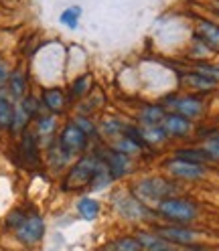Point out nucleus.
<instances>
[{
  "instance_id": "5",
  "label": "nucleus",
  "mask_w": 219,
  "mask_h": 251,
  "mask_svg": "<svg viewBox=\"0 0 219 251\" xmlns=\"http://www.w3.org/2000/svg\"><path fill=\"white\" fill-rule=\"evenodd\" d=\"M161 105L166 109V112H175L191 122H197L203 118V114L207 112V101L203 96H197V93H168L161 100Z\"/></svg>"
},
{
  "instance_id": "18",
  "label": "nucleus",
  "mask_w": 219,
  "mask_h": 251,
  "mask_svg": "<svg viewBox=\"0 0 219 251\" xmlns=\"http://www.w3.org/2000/svg\"><path fill=\"white\" fill-rule=\"evenodd\" d=\"M166 114H168V112L161 105V101L146 103V105H142V107H140L138 112H136L134 122H136L138 126H142V128H148V126H161Z\"/></svg>"
},
{
  "instance_id": "13",
  "label": "nucleus",
  "mask_w": 219,
  "mask_h": 251,
  "mask_svg": "<svg viewBox=\"0 0 219 251\" xmlns=\"http://www.w3.org/2000/svg\"><path fill=\"white\" fill-rule=\"evenodd\" d=\"M132 235H134V239L140 243L142 251H179V247H175L164 237H161L152 227H134Z\"/></svg>"
},
{
  "instance_id": "28",
  "label": "nucleus",
  "mask_w": 219,
  "mask_h": 251,
  "mask_svg": "<svg viewBox=\"0 0 219 251\" xmlns=\"http://www.w3.org/2000/svg\"><path fill=\"white\" fill-rule=\"evenodd\" d=\"M140 130H142V138L150 150L168 144V136L163 130V126H148V128H142V126H140Z\"/></svg>"
},
{
  "instance_id": "25",
  "label": "nucleus",
  "mask_w": 219,
  "mask_h": 251,
  "mask_svg": "<svg viewBox=\"0 0 219 251\" xmlns=\"http://www.w3.org/2000/svg\"><path fill=\"white\" fill-rule=\"evenodd\" d=\"M14 107H17V103L12 101V98L8 96V91L0 89V130L10 132L12 118H14Z\"/></svg>"
},
{
  "instance_id": "14",
  "label": "nucleus",
  "mask_w": 219,
  "mask_h": 251,
  "mask_svg": "<svg viewBox=\"0 0 219 251\" xmlns=\"http://www.w3.org/2000/svg\"><path fill=\"white\" fill-rule=\"evenodd\" d=\"M126 124H128V120H124L118 114H106L98 122V138H102L106 144H110L112 140H116L124 134Z\"/></svg>"
},
{
  "instance_id": "22",
  "label": "nucleus",
  "mask_w": 219,
  "mask_h": 251,
  "mask_svg": "<svg viewBox=\"0 0 219 251\" xmlns=\"http://www.w3.org/2000/svg\"><path fill=\"white\" fill-rule=\"evenodd\" d=\"M173 156H175V158H181V160H187V162H193V164L211 166L209 156L205 154V150H203L201 146H181V148H175Z\"/></svg>"
},
{
  "instance_id": "10",
  "label": "nucleus",
  "mask_w": 219,
  "mask_h": 251,
  "mask_svg": "<svg viewBox=\"0 0 219 251\" xmlns=\"http://www.w3.org/2000/svg\"><path fill=\"white\" fill-rule=\"evenodd\" d=\"M14 237H17V241L25 247H33L37 243L43 241L45 237V219L41 213L37 211H28L23 225L14 231Z\"/></svg>"
},
{
  "instance_id": "17",
  "label": "nucleus",
  "mask_w": 219,
  "mask_h": 251,
  "mask_svg": "<svg viewBox=\"0 0 219 251\" xmlns=\"http://www.w3.org/2000/svg\"><path fill=\"white\" fill-rule=\"evenodd\" d=\"M39 138L33 130H25L21 134V144H19V154H21V158L27 162V164H37L39 158H41V148H39Z\"/></svg>"
},
{
  "instance_id": "29",
  "label": "nucleus",
  "mask_w": 219,
  "mask_h": 251,
  "mask_svg": "<svg viewBox=\"0 0 219 251\" xmlns=\"http://www.w3.org/2000/svg\"><path fill=\"white\" fill-rule=\"evenodd\" d=\"M213 55H215V53L209 49V47L193 35V39H191V43H189V49H187V57H189V61H193V63L211 61Z\"/></svg>"
},
{
  "instance_id": "1",
  "label": "nucleus",
  "mask_w": 219,
  "mask_h": 251,
  "mask_svg": "<svg viewBox=\"0 0 219 251\" xmlns=\"http://www.w3.org/2000/svg\"><path fill=\"white\" fill-rule=\"evenodd\" d=\"M110 201H112V209L116 211L118 219H122L124 223H128L132 227H150L154 223H159L156 211L140 201L130 191V186L116 188L112 197H110Z\"/></svg>"
},
{
  "instance_id": "34",
  "label": "nucleus",
  "mask_w": 219,
  "mask_h": 251,
  "mask_svg": "<svg viewBox=\"0 0 219 251\" xmlns=\"http://www.w3.org/2000/svg\"><path fill=\"white\" fill-rule=\"evenodd\" d=\"M80 17H82V8L80 6H69V8H65L63 12H61L59 21L67 28H77V25H80Z\"/></svg>"
},
{
  "instance_id": "26",
  "label": "nucleus",
  "mask_w": 219,
  "mask_h": 251,
  "mask_svg": "<svg viewBox=\"0 0 219 251\" xmlns=\"http://www.w3.org/2000/svg\"><path fill=\"white\" fill-rule=\"evenodd\" d=\"M100 251H142L140 243L134 239V235H118L112 237L108 243H104V247Z\"/></svg>"
},
{
  "instance_id": "35",
  "label": "nucleus",
  "mask_w": 219,
  "mask_h": 251,
  "mask_svg": "<svg viewBox=\"0 0 219 251\" xmlns=\"http://www.w3.org/2000/svg\"><path fill=\"white\" fill-rule=\"evenodd\" d=\"M27 213H28V211H25V209H21V207L12 209V211L6 215V219H4V225H6V229H10L12 233L17 231V229L23 225V221H25Z\"/></svg>"
},
{
  "instance_id": "4",
  "label": "nucleus",
  "mask_w": 219,
  "mask_h": 251,
  "mask_svg": "<svg viewBox=\"0 0 219 251\" xmlns=\"http://www.w3.org/2000/svg\"><path fill=\"white\" fill-rule=\"evenodd\" d=\"M156 233L164 237L168 243H173L175 247L183 249L195 243H209L213 239V233L201 229L197 225H170V223H154L150 225Z\"/></svg>"
},
{
  "instance_id": "8",
  "label": "nucleus",
  "mask_w": 219,
  "mask_h": 251,
  "mask_svg": "<svg viewBox=\"0 0 219 251\" xmlns=\"http://www.w3.org/2000/svg\"><path fill=\"white\" fill-rule=\"evenodd\" d=\"M55 142H57V146L63 150L69 158H80L82 154H85V150L89 148V142L91 140L77 128V126L73 124V122H67L63 128H61V132H59V136L55 138Z\"/></svg>"
},
{
  "instance_id": "19",
  "label": "nucleus",
  "mask_w": 219,
  "mask_h": 251,
  "mask_svg": "<svg viewBox=\"0 0 219 251\" xmlns=\"http://www.w3.org/2000/svg\"><path fill=\"white\" fill-rule=\"evenodd\" d=\"M6 91L14 103H19L23 98L28 96V77H27V71L23 67L12 69V73L8 77V83H6Z\"/></svg>"
},
{
  "instance_id": "20",
  "label": "nucleus",
  "mask_w": 219,
  "mask_h": 251,
  "mask_svg": "<svg viewBox=\"0 0 219 251\" xmlns=\"http://www.w3.org/2000/svg\"><path fill=\"white\" fill-rule=\"evenodd\" d=\"M91 91H93V75L91 73H82L71 81L67 100L69 101H82L89 96Z\"/></svg>"
},
{
  "instance_id": "24",
  "label": "nucleus",
  "mask_w": 219,
  "mask_h": 251,
  "mask_svg": "<svg viewBox=\"0 0 219 251\" xmlns=\"http://www.w3.org/2000/svg\"><path fill=\"white\" fill-rule=\"evenodd\" d=\"M96 154H98V152H96ZM98 158H100V156H98ZM114 182H116V178L112 176V172H110L108 166L100 160L96 172H93V176H91V180H89V184H87V191H104V188L112 186Z\"/></svg>"
},
{
  "instance_id": "12",
  "label": "nucleus",
  "mask_w": 219,
  "mask_h": 251,
  "mask_svg": "<svg viewBox=\"0 0 219 251\" xmlns=\"http://www.w3.org/2000/svg\"><path fill=\"white\" fill-rule=\"evenodd\" d=\"M161 126L168 136V142H173V140H187L195 132V122L187 120V118H183L175 112H168Z\"/></svg>"
},
{
  "instance_id": "32",
  "label": "nucleus",
  "mask_w": 219,
  "mask_h": 251,
  "mask_svg": "<svg viewBox=\"0 0 219 251\" xmlns=\"http://www.w3.org/2000/svg\"><path fill=\"white\" fill-rule=\"evenodd\" d=\"M199 146L205 150V154L209 156L211 164H219V138H217V130L211 136H207L205 140H201Z\"/></svg>"
},
{
  "instance_id": "33",
  "label": "nucleus",
  "mask_w": 219,
  "mask_h": 251,
  "mask_svg": "<svg viewBox=\"0 0 219 251\" xmlns=\"http://www.w3.org/2000/svg\"><path fill=\"white\" fill-rule=\"evenodd\" d=\"M191 69L219 83V63H213V61H199V63H193Z\"/></svg>"
},
{
  "instance_id": "36",
  "label": "nucleus",
  "mask_w": 219,
  "mask_h": 251,
  "mask_svg": "<svg viewBox=\"0 0 219 251\" xmlns=\"http://www.w3.org/2000/svg\"><path fill=\"white\" fill-rule=\"evenodd\" d=\"M12 69L8 65V61L4 57H0V89H6V83H8V77H10Z\"/></svg>"
},
{
  "instance_id": "37",
  "label": "nucleus",
  "mask_w": 219,
  "mask_h": 251,
  "mask_svg": "<svg viewBox=\"0 0 219 251\" xmlns=\"http://www.w3.org/2000/svg\"><path fill=\"white\" fill-rule=\"evenodd\" d=\"M217 138H219V130H217Z\"/></svg>"
},
{
  "instance_id": "7",
  "label": "nucleus",
  "mask_w": 219,
  "mask_h": 251,
  "mask_svg": "<svg viewBox=\"0 0 219 251\" xmlns=\"http://www.w3.org/2000/svg\"><path fill=\"white\" fill-rule=\"evenodd\" d=\"M163 170L166 176L175 178L177 182H199V180H205L211 175V166L193 164V162L175 158V156H170V158L164 160Z\"/></svg>"
},
{
  "instance_id": "9",
  "label": "nucleus",
  "mask_w": 219,
  "mask_h": 251,
  "mask_svg": "<svg viewBox=\"0 0 219 251\" xmlns=\"http://www.w3.org/2000/svg\"><path fill=\"white\" fill-rule=\"evenodd\" d=\"M96 152L100 156V160L108 166V170L112 172V176L116 178V182L130 176L134 172V168H136V158H130V156H126V154H120L114 148H110L108 144L96 148Z\"/></svg>"
},
{
  "instance_id": "31",
  "label": "nucleus",
  "mask_w": 219,
  "mask_h": 251,
  "mask_svg": "<svg viewBox=\"0 0 219 251\" xmlns=\"http://www.w3.org/2000/svg\"><path fill=\"white\" fill-rule=\"evenodd\" d=\"M77 128H80L89 140H93V138H98V122L93 120L91 116H82V114H77L73 120H71Z\"/></svg>"
},
{
  "instance_id": "21",
  "label": "nucleus",
  "mask_w": 219,
  "mask_h": 251,
  "mask_svg": "<svg viewBox=\"0 0 219 251\" xmlns=\"http://www.w3.org/2000/svg\"><path fill=\"white\" fill-rule=\"evenodd\" d=\"M57 132V116H51V114H39L35 118V134L41 140H45V142H53V136Z\"/></svg>"
},
{
  "instance_id": "11",
  "label": "nucleus",
  "mask_w": 219,
  "mask_h": 251,
  "mask_svg": "<svg viewBox=\"0 0 219 251\" xmlns=\"http://www.w3.org/2000/svg\"><path fill=\"white\" fill-rule=\"evenodd\" d=\"M179 81H181V85L185 89H189V93H197V96H203V98L211 96V93H215L219 89L217 81H213V79H209V77L193 71L191 67L179 73Z\"/></svg>"
},
{
  "instance_id": "30",
  "label": "nucleus",
  "mask_w": 219,
  "mask_h": 251,
  "mask_svg": "<svg viewBox=\"0 0 219 251\" xmlns=\"http://www.w3.org/2000/svg\"><path fill=\"white\" fill-rule=\"evenodd\" d=\"M108 146H110V148H114V150L120 152V154L130 156V158H138V156H142V154H144V150L140 148L138 144H134L132 140L126 138V136H120V138L112 140V142H110Z\"/></svg>"
},
{
  "instance_id": "16",
  "label": "nucleus",
  "mask_w": 219,
  "mask_h": 251,
  "mask_svg": "<svg viewBox=\"0 0 219 251\" xmlns=\"http://www.w3.org/2000/svg\"><path fill=\"white\" fill-rule=\"evenodd\" d=\"M193 35L199 41L205 43L215 55H219V23L209 21V19H199Z\"/></svg>"
},
{
  "instance_id": "3",
  "label": "nucleus",
  "mask_w": 219,
  "mask_h": 251,
  "mask_svg": "<svg viewBox=\"0 0 219 251\" xmlns=\"http://www.w3.org/2000/svg\"><path fill=\"white\" fill-rule=\"evenodd\" d=\"M154 211L156 217H159V223H170V225H197L203 217L201 202L189 195L164 199L154 207Z\"/></svg>"
},
{
  "instance_id": "27",
  "label": "nucleus",
  "mask_w": 219,
  "mask_h": 251,
  "mask_svg": "<svg viewBox=\"0 0 219 251\" xmlns=\"http://www.w3.org/2000/svg\"><path fill=\"white\" fill-rule=\"evenodd\" d=\"M75 209H77V215H80L83 221H96V219L100 217V213H102L100 201L93 199V197H82L80 201H77Z\"/></svg>"
},
{
  "instance_id": "23",
  "label": "nucleus",
  "mask_w": 219,
  "mask_h": 251,
  "mask_svg": "<svg viewBox=\"0 0 219 251\" xmlns=\"http://www.w3.org/2000/svg\"><path fill=\"white\" fill-rule=\"evenodd\" d=\"M71 160H73V158H69V156L57 146L55 140L47 144V162H49V166H51L55 172H61V170L69 168V166H71Z\"/></svg>"
},
{
  "instance_id": "2",
  "label": "nucleus",
  "mask_w": 219,
  "mask_h": 251,
  "mask_svg": "<svg viewBox=\"0 0 219 251\" xmlns=\"http://www.w3.org/2000/svg\"><path fill=\"white\" fill-rule=\"evenodd\" d=\"M130 191L142 201L148 207H156L159 202H163L164 199L170 197H179L185 195V188L181 182H177L175 178H170L166 175H146L140 176L130 184Z\"/></svg>"
},
{
  "instance_id": "15",
  "label": "nucleus",
  "mask_w": 219,
  "mask_h": 251,
  "mask_svg": "<svg viewBox=\"0 0 219 251\" xmlns=\"http://www.w3.org/2000/svg\"><path fill=\"white\" fill-rule=\"evenodd\" d=\"M41 105L43 109H47V114L51 116H61L67 109V93L61 89V87H47L41 91Z\"/></svg>"
},
{
  "instance_id": "6",
  "label": "nucleus",
  "mask_w": 219,
  "mask_h": 251,
  "mask_svg": "<svg viewBox=\"0 0 219 251\" xmlns=\"http://www.w3.org/2000/svg\"><path fill=\"white\" fill-rule=\"evenodd\" d=\"M98 162H100V158H98L96 150L82 154L80 158L67 168V175L63 178V184H61L63 191L65 193H75V191H82V188H87L93 172H96V168H98Z\"/></svg>"
}]
</instances>
